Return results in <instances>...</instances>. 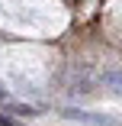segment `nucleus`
Masks as SVG:
<instances>
[{
	"label": "nucleus",
	"mask_w": 122,
	"mask_h": 126,
	"mask_svg": "<svg viewBox=\"0 0 122 126\" xmlns=\"http://www.w3.org/2000/svg\"><path fill=\"white\" fill-rule=\"evenodd\" d=\"M3 100H7V91H0V104H3Z\"/></svg>",
	"instance_id": "7ed1b4c3"
},
{
	"label": "nucleus",
	"mask_w": 122,
	"mask_h": 126,
	"mask_svg": "<svg viewBox=\"0 0 122 126\" xmlns=\"http://www.w3.org/2000/svg\"><path fill=\"white\" fill-rule=\"evenodd\" d=\"M103 81H106L109 91H119V94H122V71H106V74H103Z\"/></svg>",
	"instance_id": "f03ea898"
},
{
	"label": "nucleus",
	"mask_w": 122,
	"mask_h": 126,
	"mask_svg": "<svg viewBox=\"0 0 122 126\" xmlns=\"http://www.w3.org/2000/svg\"><path fill=\"white\" fill-rule=\"evenodd\" d=\"M67 120H77V123H87V126H116L112 116H100V113H87V110H77V107H67L64 110Z\"/></svg>",
	"instance_id": "f257e3e1"
}]
</instances>
